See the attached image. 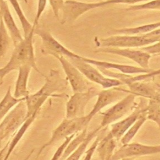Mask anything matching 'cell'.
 Segmentation results:
<instances>
[{"mask_svg": "<svg viewBox=\"0 0 160 160\" xmlns=\"http://www.w3.org/2000/svg\"><path fill=\"white\" fill-rule=\"evenodd\" d=\"M159 103H160V94H158V95H157V96L156 97V98H155Z\"/></svg>", "mask_w": 160, "mask_h": 160, "instance_id": "cell-37", "label": "cell"}, {"mask_svg": "<svg viewBox=\"0 0 160 160\" xmlns=\"http://www.w3.org/2000/svg\"><path fill=\"white\" fill-rule=\"evenodd\" d=\"M159 38H160V36H159Z\"/></svg>", "mask_w": 160, "mask_h": 160, "instance_id": "cell-40", "label": "cell"}, {"mask_svg": "<svg viewBox=\"0 0 160 160\" xmlns=\"http://www.w3.org/2000/svg\"><path fill=\"white\" fill-rule=\"evenodd\" d=\"M147 120L155 122L160 129V103L156 99H149L145 106Z\"/></svg>", "mask_w": 160, "mask_h": 160, "instance_id": "cell-23", "label": "cell"}, {"mask_svg": "<svg viewBox=\"0 0 160 160\" xmlns=\"http://www.w3.org/2000/svg\"><path fill=\"white\" fill-rule=\"evenodd\" d=\"M99 141H100V139L98 137L95 139V140L94 141L92 144L91 145V146L88 148V150H86L85 151V155H84L82 160H91L92 159V158L95 151H96V149H97V147H98Z\"/></svg>", "mask_w": 160, "mask_h": 160, "instance_id": "cell-30", "label": "cell"}, {"mask_svg": "<svg viewBox=\"0 0 160 160\" xmlns=\"http://www.w3.org/2000/svg\"><path fill=\"white\" fill-rule=\"evenodd\" d=\"M159 40V37H149L144 34L136 36H112L101 39L99 43L102 48H136L149 45Z\"/></svg>", "mask_w": 160, "mask_h": 160, "instance_id": "cell-7", "label": "cell"}, {"mask_svg": "<svg viewBox=\"0 0 160 160\" xmlns=\"http://www.w3.org/2000/svg\"><path fill=\"white\" fill-rule=\"evenodd\" d=\"M49 2L52 8L54 16L58 18L59 11L61 10L63 6L64 1V0H49Z\"/></svg>", "mask_w": 160, "mask_h": 160, "instance_id": "cell-31", "label": "cell"}, {"mask_svg": "<svg viewBox=\"0 0 160 160\" xmlns=\"http://www.w3.org/2000/svg\"><path fill=\"white\" fill-rule=\"evenodd\" d=\"M147 121L145 112V107L142 114L139 117V118L134 122V124L127 130V131L124 134V135L121 138L120 141L122 144H126L131 142L133 139L134 136L138 132L141 128L143 126L145 122Z\"/></svg>", "mask_w": 160, "mask_h": 160, "instance_id": "cell-21", "label": "cell"}, {"mask_svg": "<svg viewBox=\"0 0 160 160\" xmlns=\"http://www.w3.org/2000/svg\"><path fill=\"white\" fill-rule=\"evenodd\" d=\"M160 8V0H152L147 3L135 5L130 6L127 9V10H141V9H153Z\"/></svg>", "mask_w": 160, "mask_h": 160, "instance_id": "cell-28", "label": "cell"}, {"mask_svg": "<svg viewBox=\"0 0 160 160\" xmlns=\"http://www.w3.org/2000/svg\"><path fill=\"white\" fill-rule=\"evenodd\" d=\"M99 91L95 88H89L84 92H74L66 104V118L72 119L85 116L86 107L89 101L97 96Z\"/></svg>", "mask_w": 160, "mask_h": 160, "instance_id": "cell-8", "label": "cell"}, {"mask_svg": "<svg viewBox=\"0 0 160 160\" xmlns=\"http://www.w3.org/2000/svg\"><path fill=\"white\" fill-rule=\"evenodd\" d=\"M80 58L81 60L86 62H88L93 66H97L98 68H102L105 69H116V70H118L121 73L126 74H130V75L136 74H139L142 73L149 72L152 71L150 69H144L141 67H138V66H134L131 65L95 60V59L82 57V56H80Z\"/></svg>", "mask_w": 160, "mask_h": 160, "instance_id": "cell-15", "label": "cell"}, {"mask_svg": "<svg viewBox=\"0 0 160 160\" xmlns=\"http://www.w3.org/2000/svg\"><path fill=\"white\" fill-rule=\"evenodd\" d=\"M56 58L60 62L66 74V80L70 84L73 92H84L88 89L86 78L74 65L63 56H59Z\"/></svg>", "mask_w": 160, "mask_h": 160, "instance_id": "cell-12", "label": "cell"}, {"mask_svg": "<svg viewBox=\"0 0 160 160\" xmlns=\"http://www.w3.org/2000/svg\"><path fill=\"white\" fill-rule=\"evenodd\" d=\"M159 27H160V22L153 23V24H146V25L136 27V28L121 29L116 30L115 32L119 34H124L127 35H129V34L139 35V34H144L148 33Z\"/></svg>", "mask_w": 160, "mask_h": 160, "instance_id": "cell-26", "label": "cell"}, {"mask_svg": "<svg viewBox=\"0 0 160 160\" xmlns=\"http://www.w3.org/2000/svg\"><path fill=\"white\" fill-rule=\"evenodd\" d=\"M160 154V144L147 145L139 142H129L122 144L114 151L111 160H121L123 158H134L140 156Z\"/></svg>", "mask_w": 160, "mask_h": 160, "instance_id": "cell-10", "label": "cell"}, {"mask_svg": "<svg viewBox=\"0 0 160 160\" xmlns=\"http://www.w3.org/2000/svg\"><path fill=\"white\" fill-rule=\"evenodd\" d=\"M101 129L98 126L93 131L88 133L85 139L82 141V142L64 160H80L81 156L85 153V151H86L87 147L89 142L97 135Z\"/></svg>", "mask_w": 160, "mask_h": 160, "instance_id": "cell-22", "label": "cell"}, {"mask_svg": "<svg viewBox=\"0 0 160 160\" xmlns=\"http://www.w3.org/2000/svg\"><path fill=\"white\" fill-rule=\"evenodd\" d=\"M34 33L41 39V51L43 54H50L55 58L63 56L69 59L80 57V56L71 51L59 42L48 31L35 28Z\"/></svg>", "mask_w": 160, "mask_h": 160, "instance_id": "cell-9", "label": "cell"}, {"mask_svg": "<svg viewBox=\"0 0 160 160\" xmlns=\"http://www.w3.org/2000/svg\"><path fill=\"white\" fill-rule=\"evenodd\" d=\"M26 106L24 101H21L13 108L0 123V148L4 140L10 136L25 121Z\"/></svg>", "mask_w": 160, "mask_h": 160, "instance_id": "cell-6", "label": "cell"}, {"mask_svg": "<svg viewBox=\"0 0 160 160\" xmlns=\"http://www.w3.org/2000/svg\"><path fill=\"white\" fill-rule=\"evenodd\" d=\"M127 92L124 91V89L115 87L109 89H105L99 91L96 101L92 107L91 111L86 115V120L89 124L93 117L99 112L102 109L109 105L117 102L122 97L126 95Z\"/></svg>", "mask_w": 160, "mask_h": 160, "instance_id": "cell-11", "label": "cell"}, {"mask_svg": "<svg viewBox=\"0 0 160 160\" xmlns=\"http://www.w3.org/2000/svg\"><path fill=\"white\" fill-rule=\"evenodd\" d=\"M33 152H34V149H32L31 151H30V152L28 154V156L23 160H29V158H31V156H32V154H33Z\"/></svg>", "mask_w": 160, "mask_h": 160, "instance_id": "cell-36", "label": "cell"}, {"mask_svg": "<svg viewBox=\"0 0 160 160\" xmlns=\"http://www.w3.org/2000/svg\"><path fill=\"white\" fill-rule=\"evenodd\" d=\"M141 51H145L149 54H159L160 53V40L156 43H153L152 45L142 47L139 49Z\"/></svg>", "mask_w": 160, "mask_h": 160, "instance_id": "cell-32", "label": "cell"}, {"mask_svg": "<svg viewBox=\"0 0 160 160\" xmlns=\"http://www.w3.org/2000/svg\"><path fill=\"white\" fill-rule=\"evenodd\" d=\"M121 160H133V159L132 158H123Z\"/></svg>", "mask_w": 160, "mask_h": 160, "instance_id": "cell-38", "label": "cell"}, {"mask_svg": "<svg viewBox=\"0 0 160 160\" xmlns=\"http://www.w3.org/2000/svg\"><path fill=\"white\" fill-rule=\"evenodd\" d=\"M11 40L12 41L11 38L0 16V57H2L6 54Z\"/></svg>", "mask_w": 160, "mask_h": 160, "instance_id": "cell-27", "label": "cell"}, {"mask_svg": "<svg viewBox=\"0 0 160 160\" xmlns=\"http://www.w3.org/2000/svg\"><path fill=\"white\" fill-rule=\"evenodd\" d=\"M34 28L22 40L14 46L11 58L8 63L4 66L7 74L13 70L18 69L23 65H29L38 73L43 75L38 69L35 60L34 50L33 47V36Z\"/></svg>", "mask_w": 160, "mask_h": 160, "instance_id": "cell-2", "label": "cell"}, {"mask_svg": "<svg viewBox=\"0 0 160 160\" xmlns=\"http://www.w3.org/2000/svg\"><path fill=\"white\" fill-rule=\"evenodd\" d=\"M9 141L8 142L5 144V146L0 149V160H4L9 147Z\"/></svg>", "mask_w": 160, "mask_h": 160, "instance_id": "cell-34", "label": "cell"}, {"mask_svg": "<svg viewBox=\"0 0 160 160\" xmlns=\"http://www.w3.org/2000/svg\"><path fill=\"white\" fill-rule=\"evenodd\" d=\"M24 1H25V2H26V3H28V0H24Z\"/></svg>", "mask_w": 160, "mask_h": 160, "instance_id": "cell-39", "label": "cell"}, {"mask_svg": "<svg viewBox=\"0 0 160 160\" xmlns=\"http://www.w3.org/2000/svg\"><path fill=\"white\" fill-rule=\"evenodd\" d=\"M67 80L61 78L59 72L52 70L49 76L46 77L44 85L35 93L29 94L25 98L26 106V118L38 114L40 108L50 96L54 93L62 91L66 88Z\"/></svg>", "mask_w": 160, "mask_h": 160, "instance_id": "cell-1", "label": "cell"}, {"mask_svg": "<svg viewBox=\"0 0 160 160\" xmlns=\"http://www.w3.org/2000/svg\"><path fill=\"white\" fill-rule=\"evenodd\" d=\"M6 75H7V73H6V71L4 68L2 67V68H0V83H2L3 78Z\"/></svg>", "mask_w": 160, "mask_h": 160, "instance_id": "cell-35", "label": "cell"}, {"mask_svg": "<svg viewBox=\"0 0 160 160\" xmlns=\"http://www.w3.org/2000/svg\"><path fill=\"white\" fill-rule=\"evenodd\" d=\"M100 160H111L113 151L108 148H103L98 151Z\"/></svg>", "mask_w": 160, "mask_h": 160, "instance_id": "cell-33", "label": "cell"}, {"mask_svg": "<svg viewBox=\"0 0 160 160\" xmlns=\"http://www.w3.org/2000/svg\"><path fill=\"white\" fill-rule=\"evenodd\" d=\"M70 60V62L79 70L86 79L100 85L104 89L123 85L120 80L104 76L93 65L81 60L80 57L79 58H71Z\"/></svg>", "mask_w": 160, "mask_h": 160, "instance_id": "cell-5", "label": "cell"}, {"mask_svg": "<svg viewBox=\"0 0 160 160\" xmlns=\"http://www.w3.org/2000/svg\"><path fill=\"white\" fill-rule=\"evenodd\" d=\"M24 99V98H14L11 92V88L9 87L6 94L0 101V121L3 119L16 104Z\"/></svg>", "mask_w": 160, "mask_h": 160, "instance_id": "cell-20", "label": "cell"}, {"mask_svg": "<svg viewBox=\"0 0 160 160\" xmlns=\"http://www.w3.org/2000/svg\"><path fill=\"white\" fill-rule=\"evenodd\" d=\"M9 1L10 2L12 7L13 8L14 10L15 11L16 15L18 16L21 24V27L22 29L23 30V33L24 36H26L32 30V29L34 28L32 26V24H31L29 21L28 20V19L26 18L25 14H24L21 7L18 2V0H9Z\"/></svg>", "mask_w": 160, "mask_h": 160, "instance_id": "cell-25", "label": "cell"}, {"mask_svg": "<svg viewBox=\"0 0 160 160\" xmlns=\"http://www.w3.org/2000/svg\"><path fill=\"white\" fill-rule=\"evenodd\" d=\"M127 86L129 87V90L124 89V91L126 92H130L129 93H132L136 96L149 99H155L158 94L152 86L140 81L132 82L128 84Z\"/></svg>", "mask_w": 160, "mask_h": 160, "instance_id": "cell-18", "label": "cell"}, {"mask_svg": "<svg viewBox=\"0 0 160 160\" xmlns=\"http://www.w3.org/2000/svg\"><path fill=\"white\" fill-rule=\"evenodd\" d=\"M47 1L48 0H38V6H37V11L36 16L34 20V22L32 24V26L35 28L36 26L38 25L39 21L40 19V18L43 13L44 11L45 10V8L46 7L47 4Z\"/></svg>", "mask_w": 160, "mask_h": 160, "instance_id": "cell-29", "label": "cell"}, {"mask_svg": "<svg viewBox=\"0 0 160 160\" xmlns=\"http://www.w3.org/2000/svg\"><path fill=\"white\" fill-rule=\"evenodd\" d=\"M32 67L29 65H23L19 68L18 75L16 81L15 89L13 96L18 99L24 98L29 94L28 89V81Z\"/></svg>", "mask_w": 160, "mask_h": 160, "instance_id": "cell-17", "label": "cell"}, {"mask_svg": "<svg viewBox=\"0 0 160 160\" xmlns=\"http://www.w3.org/2000/svg\"><path fill=\"white\" fill-rule=\"evenodd\" d=\"M88 134L87 132V128L82 129L78 134L77 133L72 139L69 141V142L66 146L65 149L63 151V153L60 158L59 160H64L66 159L72 152H73L85 139L86 136Z\"/></svg>", "mask_w": 160, "mask_h": 160, "instance_id": "cell-24", "label": "cell"}, {"mask_svg": "<svg viewBox=\"0 0 160 160\" xmlns=\"http://www.w3.org/2000/svg\"><path fill=\"white\" fill-rule=\"evenodd\" d=\"M96 52L109 53L121 56L133 61L141 68L149 69V62L151 58V55L150 54L140 49L134 50L128 48L123 49L118 48H101L97 49Z\"/></svg>", "mask_w": 160, "mask_h": 160, "instance_id": "cell-14", "label": "cell"}, {"mask_svg": "<svg viewBox=\"0 0 160 160\" xmlns=\"http://www.w3.org/2000/svg\"><path fill=\"white\" fill-rule=\"evenodd\" d=\"M136 97L134 94L129 93L101 113L102 118L99 127L102 129L130 113L137 106L135 102Z\"/></svg>", "mask_w": 160, "mask_h": 160, "instance_id": "cell-4", "label": "cell"}, {"mask_svg": "<svg viewBox=\"0 0 160 160\" xmlns=\"http://www.w3.org/2000/svg\"><path fill=\"white\" fill-rule=\"evenodd\" d=\"M144 98L140 97V103L124 118L111 124L109 131L111 136L115 139H120L127 130L142 114L146 105L142 103Z\"/></svg>", "mask_w": 160, "mask_h": 160, "instance_id": "cell-13", "label": "cell"}, {"mask_svg": "<svg viewBox=\"0 0 160 160\" xmlns=\"http://www.w3.org/2000/svg\"><path fill=\"white\" fill-rule=\"evenodd\" d=\"M0 16L9 32L12 42L16 46L22 40L23 38L14 20L8 2L5 0H0Z\"/></svg>", "mask_w": 160, "mask_h": 160, "instance_id": "cell-16", "label": "cell"}, {"mask_svg": "<svg viewBox=\"0 0 160 160\" xmlns=\"http://www.w3.org/2000/svg\"><path fill=\"white\" fill-rule=\"evenodd\" d=\"M88 125V123L86 120V115L72 119H64L63 121L52 131L49 140L45 142L40 148L38 153V156L41 154L42 151L46 148L54 145L69 136L77 134L86 128Z\"/></svg>", "mask_w": 160, "mask_h": 160, "instance_id": "cell-3", "label": "cell"}, {"mask_svg": "<svg viewBox=\"0 0 160 160\" xmlns=\"http://www.w3.org/2000/svg\"><path fill=\"white\" fill-rule=\"evenodd\" d=\"M36 116H37V114H34L33 116H31L30 117L26 118L25 121L19 126L16 134L14 135L13 138L11 139V141H9V147H8V151H7V152L6 154L4 160H8V159L10 157V155L12 153V152L13 151L14 149L16 148V146L19 143V141L23 137V136L24 135L25 132H26V131L28 130L29 127L32 124L33 121L35 120Z\"/></svg>", "mask_w": 160, "mask_h": 160, "instance_id": "cell-19", "label": "cell"}]
</instances>
